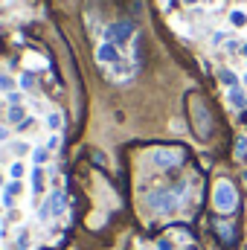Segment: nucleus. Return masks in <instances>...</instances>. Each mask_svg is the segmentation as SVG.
<instances>
[{
	"instance_id": "nucleus-17",
	"label": "nucleus",
	"mask_w": 247,
	"mask_h": 250,
	"mask_svg": "<svg viewBox=\"0 0 247 250\" xmlns=\"http://www.w3.org/2000/svg\"><path fill=\"white\" fill-rule=\"evenodd\" d=\"M47 125H50L53 131H59V128H62V114H50V117H47Z\"/></svg>"
},
{
	"instance_id": "nucleus-6",
	"label": "nucleus",
	"mask_w": 247,
	"mask_h": 250,
	"mask_svg": "<svg viewBox=\"0 0 247 250\" xmlns=\"http://www.w3.org/2000/svg\"><path fill=\"white\" fill-rule=\"evenodd\" d=\"M62 207H64V195L56 189V192H50V195H47V201L41 204L38 218H41V221H50L53 215H59V212H62Z\"/></svg>"
},
{
	"instance_id": "nucleus-11",
	"label": "nucleus",
	"mask_w": 247,
	"mask_h": 250,
	"mask_svg": "<svg viewBox=\"0 0 247 250\" xmlns=\"http://www.w3.org/2000/svg\"><path fill=\"white\" fill-rule=\"evenodd\" d=\"M218 79H221V82H224V84H227V87H230V90H233V87H236V84H239V79H236V76H233V73H230V70H221V73H218Z\"/></svg>"
},
{
	"instance_id": "nucleus-12",
	"label": "nucleus",
	"mask_w": 247,
	"mask_h": 250,
	"mask_svg": "<svg viewBox=\"0 0 247 250\" xmlns=\"http://www.w3.org/2000/svg\"><path fill=\"white\" fill-rule=\"evenodd\" d=\"M218 236L230 245V242H233V227H230V224H218Z\"/></svg>"
},
{
	"instance_id": "nucleus-21",
	"label": "nucleus",
	"mask_w": 247,
	"mask_h": 250,
	"mask_svg": "<svg viewBox=\"0 0 247 250\" xmlns=\"http://www.w3.org/2000/svg\"><path fill=\"white\" fill-rule=\"evenodd\" d=\"M6 99H9V105H21V93H18V90H9Z\"/></svg>"
},
{
	"instance_id": "nucleus-25",
	"label": "nucleus",
	"mask_w": 247,
	"mask_h": 250,
	"mask_svg": "<svg viewBox=\"0 0 247 250\" xmlns=\"http://www.w3.org/2000/svg\"><path fill=\"white\" fill-rule=\"evenodd\" d=\"M242 53H245V56H247V47H245V50H242Z\"/></svg>"
},
{
	"instance_id": "nucleus-1",
	"label": "nucleus",
	"mask_w": 247,
	"mask_h": 250,
	"mask_svg": "<svg viewBox=\"0 0 247 250\" xmlns=\"http://www.w3.org/2000/svg\"><path fill=\"white\" fill-rule=\"evenodd\" d=\"M186 195V184H178V187H160L148 195V207L157 212V215H169V212H178L181 204H184Z\"/></svg>"
},
{
	"instance_id": "nucleus-2",
	"label": "nucleus",
	"mask_w": 247,
	"mask_h": 250,
	"mask_svg": "<svg viewBox=\"0 0 247 250\" xmlns=\"http://www.w3.org/2000/svg\"><path fill=\"white\" fill-rule=\"evenodd\" d=\"M212 204H215V209L221 212V215H230V212H236V204H239V195H236V187L230 184V181H218L215 189H212Z\"/></svg>"
},
{
	"instance_id": "nucleus-23",
	"label": "nucleus",
	"mask_w": 247,
	"mask_h": 250,
	"mask_svg": "<svg viewBox=\"0 0 247 250\" xmlns=\"http://www.w3.org/2000/svg\"><path fill=\"white\" fill-rule=\"evenodd\" d=\"M56 146H59V137H50V140H47V151H50V148H56Z\"/></svg>"
},
{
	"instance_id": "nucleus-9",
	"label": "nucleus",
	"mask_w": 247,
	"mask_h": 250,
	"mask_svg": "<svg viewBox=\"0 0 247 250\" xmlns=\"http://www.w3.org/2000/svg\"><path fill=\"white\" fill-rule=\"evenodd\" d=\"M23 117H26V114H23V108H21V105H9V123H12V125L26 123Z\"/></svg>"
},
{
	"instance_id": "nucleus-18",
	"label": "nucleus",
	"mask_w": 247,
	"mask_h": 250,
	"mask_svg": "<svg viewBox=\"0 0 247 250\" xmlns=\"http://www.w3.org/2000/svg\"><path fill=\"white\" fill-rule=\"evenodd\" d=\"M32 160H35V163H44V160H47V148H35V151H32Z\"/></svg>"
},
{
	"instance_id": "nucleus-8",
	"label": "nucleus",
	"mask_w": 247,
	"mask_h": 250,
	"mask_svg": "<svg viewBox=\"0 0 247 250\" xmlns=\"http://www.w3.org/2000/svg\"><path fill=\"white\" fill-rule=\"evenodd\" d=\"M111 73H114V76H117V79H128V76H131V73H134V64L131 62H117L114 64V67H111Z\"/></svg>"
},
{
	"instance_id": "nucleus-24",
	"label": "nucleus",
	"mask_w": 247,
	"mask_h": 250,
	"mask_svg": "<svg viewBox=\"0 0 247 250\" xmlns=\"http://www.w3.org/2000/svg\"><path fill=\"white\" fill-rule=\"evenodd\" d=\"M160 250H175V248H172V242H160Z\"/></svg>"
},
{
	"instance_id": "nucleus-14",
	"label": "nucleus",
	"mask_w": 247,
	"mask_h": 250,
	"mask_svg": "<svg viewBox=\"0 0 247 250\" xmlns=\"http://www.w3.org/2000/svg\"><path fill=\"white\" fill-rule=\"evenodd\" d=\"M21 87H23V90H32V87H35V76H32V73H23V76H21Z\"/></svg>"
},
{
	"instance_id": "nucleus-15",
	"label": "nucleus",
	"mask_w": 247,
	"mask_h": 250,
	"mask_svg": "<svg viewBox=\"0 0 247 250\" xmlns=\"http://www.w3.org/2000/svg\"><path fill=\"white\" fill-rule=\"evenodd\" d=\"M236 157H239V160H247V140L245 137H242L239 146H236Z\"/></svg>"
},
{
	"instance_id": "nucleus-19",
	"label": "nucleus",
	"mask_w": 247,
	"mask_h": 250,
	"mask_svg": "<svg viewBox=\"0 0 247 250\" xmlns=\"http://www.w3.org/2000/svg\"><path fill=\"white\" fill-rule=\"evenodd\" d=\"M12 178H15V181L23 178V163H12Z\"/></svg>"
},
{
	"instance_id": "nucleus-22",
	"label": "nucleus",
	"mask_w": 247,
	"mask_h": 250,
	"mask_svg": "<svg viewBox=\"0 0 247 250\" xmlns=\"http://www.w3.org/2000/svg\"><path fill=\"white\" fill-rule=\"evenodd\" d=\"M12 148H15V154H26V146H23V143H15Z\"/></svg>"
},
{
	"instance_id": "nucleus-26",
	"label": "nucleus",
	"mask_w": 247,
	"mask_h": 250,
	"mask_svg": "<svg viewBox=\"0 0 247 250\" xmlns=\"http://www.w3.org/2000/svg\"><path fill=\"white\" fill-rule=\"evenodd\" d=\"M0 184H3V175H0Z\"/></svg>"
},
{
	"instance_id": "nucleus-10",
	"label": "nucleus",
	"mask_w": 247,
	"mask_h": 250,
	"mask_svg": "<svg viewBox=\"0 0 247 250\" xmlns=\"http://www.w3.org/2000/svg\"><path fill=\"white\" fill-rule=\"evenodd\" d=\"M32 192H35V195L44 192V172H41V169H32Z\"/></svg>"
},
{
	"instance_id": "nucleus-4",
	"label": "nucleus",
	"mask_w": 247,
	"mask_h": 250,
	"mask_svg": "<svg viewBox=\"0 0 247 250\" xmlns=\"http://www.w3.org/2000/svg\"><path fill=\"white\" fill-rule=\"evenodd\" d=\"M184 163V148H154L151 151V166L154 169H172Z\"/></svg>"
},
{
	"instance_id": "nucleus-16",
	"label": "nucleus",
	"mask_w": 247,
	"mask_h": 250,
	"mask_svg": "<svg viewBox=\"0 0 247 250\" xmlns=\"http://www.w3.org/2000/svg\"><path fill=\"white\" fill-rule=\"evenodd\" d=\"M230 23H233V26H245L247 23L245 12H233V15H230Z\"/></svg>"
},
{
	"instance_id": "nucleus-5",
	"label": "nucleus",
	"mask_w": 247,
	"mask_h": 250,
	"mask_svg": "<svg viewBox=\"0 0 247 250\" xmlns=\"http://www.w3.org/2000/svg\"><path fill=\"white\" fill-rule=\"evenodd\" d=\"M105 41H111V44H117V47H123L128 44V38L134 35V23H128V21H120V23H111L105 32Z\"/></svg>"
},
{
	"instance_id": "nucleus-3",
	"label": "nucleus",
	"mask_w": 247,
	"mask_h": 250,
	"mask_svg": "<svg viewBox=\"0 0 247 250\" xmlns=\"http://www.w3.org/2000/svg\"><path fill=\"white\" fill-rule=\"evenodd\" d=\"M192 123H195V131H198L201 140H209V134H212V117H209L204 99H192Z\"/></svg>"
},
{
	"instance_id": "nucleus-7",
	"label": "nucleus",
	"mask_w": 247,
	"mask_h": 250,
	"mask_svg": "<svg viewBox=\"0 0 247 250\" xmlns=\"http://www.w3.org/2000/svg\"><path fill=\"white\" fill-rule=\"evenodd\" d=\"M96 62L99 64H114L117 62H123V56H120V47L117 44H111V41H102L99 47H96Z\"/></svg>"
},
{
	"instance_id": "nucleus-13",
	"label": "nucleus",
	"mask_w": 247,
	"mask_h": 250,
	"mask_svg": "<svg viewBox=\"0 0 247 250\" xmlns=\"http://www.w3.org/2000/svg\"><path fill=\"white\" fill-rule=\"evenodd\" d=\"M230 102H233V105H239V108L247 105V99L242 96V90H239V87H233V90H230Z\"/></svg>"
},
{
	"instance_id": "nucleus-20",
	"label": "nucleus",
	"mask_w": 247,
	"mask_h": 250,
	"mask_svg": "<svg viewBox=\"0 0 247 250\" xmlns=\"http://www.w3.org/2000/svg\"><path fill=\"white\" fill-rule=\"evenodd\" d=\"M12 84H15V82H12L9 76H3V73H0V90H6V93H9V90H12Z\"/></svg>"
}]
</instances>
